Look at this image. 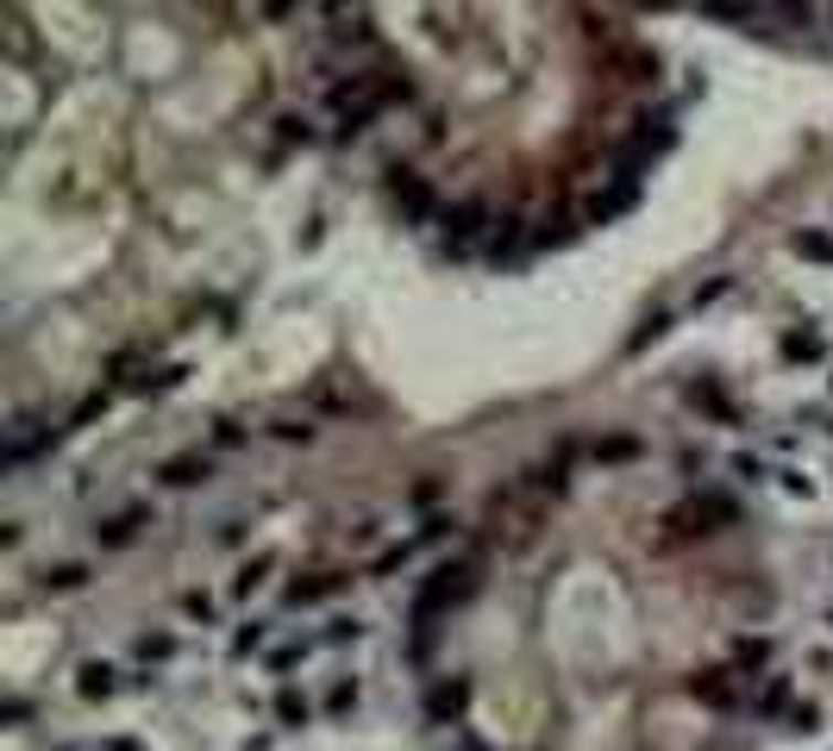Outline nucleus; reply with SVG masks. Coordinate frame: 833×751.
I'll return each instance as SVG.
<instances>
[{
  "mask_svg": "<svg viewBox=\"0 0 833 751\" xmlns=\"http://www.w3.org/2000/svg\"><path fill=\"white\" fill-rule=\"evenodd\" d=\"M270 720H276V732H308L313 720H320V695H313L308 683H276L270 689Z\"/></svg>",
  "mask_w": 833,
  "mask_h": 751,
  "instance_id": "4",
  "label": "nucleus"
},
{
  "mask_svg": "<svg viewBox=\"0 0 833 751\" xmlns=\"http://www.w3.org/2000/svg\"><path fill=\"white\" fill-rule=\"evenodd\" d=\"M157 476L170 482V489H189L194 476H207V458H175V463H163Z\"/></svg>",
  "mask_w": 833,
  "mask_h": 751,
  "instance_id": "11",
  "label": "nucleus"
},
{
  "mask_svg": "<svg viewBox=\"0 0 833 751\" xmlns=\"http://www.w3.org/2000/svg\"><path fill=\"white\" fill-rule=\"evenodd\" d=\"M313 639H320V652L332 657V652H357L370 639V626L351 614V608H327V614H313Z\"/></svg>",
  "mask_w": 833,
  "mask_h": 751,
  "instance_id": "7",
  "label": "nucleus"
},
{
  "mask_svg": "<svg viewBox=\"0 0 833 751\" xmlns=\"http://www.w3.org/2000/svg\"><path fill=\"white\" fill-rule=\"evenodd\" d=\"M100 751H145V745H138L132 732H107V739H100Z\"/></svg>",
  "mask_w": 833,
  "mask_h": 751,
  "instance_id": "13",
  "label": "nucleus"
},
{
  "mask_svg": "<svg viewBox=\"0 0 833 751\" xmlns=\"http://www.w3.org/2000/svg\"><path fill=\"white\" fill-rule=\"evenodd\" d=\"M683 401L696 407L702 420H715V426H734L739 420V401L715 383V376H708V383H690V388H683Z\"/></svg>",
  "mask_w": 833,
  "mask_h": 751,
  "instance_id": "8",
  "label": "nucleus"
},
{
  "mask_svg": "<svg viewBox=\"0 0 833 751\" xmlns=\"http://www.w3.org/2000/svg\"><path fill=\"white\" fill-rule=\"evenodd\" d=\"M82 582H88V570H82V564H57V570L44 577V589H82Z\"/></svg>",
  "mask_w": 833,
  "mask_h": 751,
  "instance_id": "12",
  "label": "nucleus"
},
{
  "mask_svg": "<svg viewBox=\"0 0 833 751\" xmlns=\"http://www.w3.org/2000/svg\"><path fill=\"white\" fill-rule=\"evenodd\" d=\"M282 570H289V564H282V551H270V545H264V551H252V558H238L233 577L220 582V589H226V601H233V614H252V601L270 596L276 582H282Z\"/></svg>",
  "mask_w": 833,
  "mask_h": 751,
  "instance_id": "1",
  "label": "nucleus"
},
{
  "mask_svg": "<svg viewBox=\"0 0 833 751\" xmlns=\"http://www.w3.org/2000/svg\"><path fill=\"white\" fill-rule=\"evenodd\" d=\"M138 689V670L132 664H119V657H82L76 670H70V695L100 708V701H119V695Z\"/></svg>",
  "mask_w": 833,
  "mask_h": 751,
  "instance_id": "2",
  "label": "nucleus"
},
{
  "mask_svg": "<svg viewBox=\"0 0 833 751\" xmlns=\"http://www.w3.org/2000/svg\"><path fill=\"white\" fill-rule=\"evenodd\" d=\"M420 708H427L432 727H464V714H470V683H464V676H432L427 695H420Z\"/></svg>",
  "mask_w": 833,
  "mask_h": 751,
  "instance_id": "5",
  "label": "nucleus"
},
{
  "mask_svg": "<svg viewBox=\"0 0 833 751\" xmlns=\"http://www.w3.org/2000/svg\"><path fill=\"white\" fill-rule=\"evenodd\" d=\"M189 633H194V626H182V620H175V626H151V633H145V639L132 645V664H138L145 676L175 670V664L189 657Z\"/></svg>",
  "mask_w": 833,
  "mask_h": 751,
  "instance_id": "3",
  "label": "nucleus"
},
{
  "mask_svg": "<svg viewBox=\"0 0 833 751\" xmlns=\"http://www.w3.org/2000/svg\"><path fill=\"white\" fill-rule=\"evenodd\" d=\"M57 751H100V745H57Z\"/></svg>",
  "mask_w": 833,
  "mask_h": 751,
  "instance_id": "14",
  "label": "nucleus"
},
{
  "mask_svg": "<svg viewBox=\"0 0 833 751\" xmlns=\"http://www.w3.org/2000/svg\"><path fill=\"white\" fill-rule=\"evenodd\" d=\"M777 357L790 369H814V364H827V332L809 326V320H795V326L777 332Z\"/></svg>",
  "mask_w": 833,
  "mask_h": 751,
  "instance_id": "6",
  "label": "nucleus"
},
{
  "mask_svg": "<svg viewBox=\"0 0 833 751\" xmlns=\"http://www.w3.org/2000/svg\"><path fill=\"white\" fill-rule=\"evenodd\" d=\"M364 708V683L357 676H339V683H327V695H320V714H332V720H345V714Z\"/></svg>",
  "mask_w": 833,
  "mask_h": 751,
  "instance_id": "10",
  "label": "nucleus"
},
{
  "mask_svg": "<svg viewBox=\"0 0 833 751\" xmlns=\"http://www.w3.org/2000/svg\"><path fill=\"white\" fill-rule=\"evenodd\" d=\"M790 250L802 257V264H821V270H833V226H802V232H790Z\"/></svg>",
  "mask_w": 833,
  "mask_h": 751,
  "instance_id": "9",
  "label": "nucleus"
}]
</instances>
